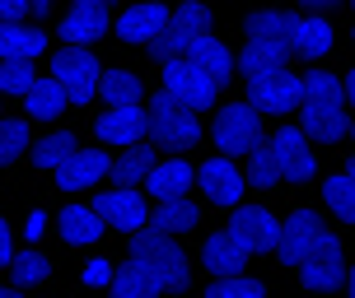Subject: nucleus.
<instances>
[{"instance_id": "nucleus-21", "label": "nucleus", "mask_w": 355, "mask_h": 298, "mask_svg": "<svg viewBox=\"0 0 355 298\" xmlns=\"http://www.w3.org/2000/svg\"><path fill=\"white\" fill-rule=\"evenodd\" d=\"M290 52L309 56V61H318V56L332 52V24L318 15L309 19H295V28H290Z\"/></svg>"}, {"instance_id": "nucleus-49", "label": "nucleus", "mask_w": 355, "mask_h": 298, "mask_svg": "<svg viewBox=\"0 0 355 298\" xmlns=\"http://www.w3.org/2000/svg\"><path fill=\"white\" fill-rule=\"evenodd\" d=\"M351 136H355V122H351Z\"/></svg>"}, {"instance_id": "nucleus-27", "label": "nucleus", "mask_w": 355, "mask_h": 298, "mask_svg": "<svg viewBox=\"0 0 355 298\" xmlns=\"http://www.w3.org/2000/svg\"><path fill=\"white\" fill-rule=\"evenodd\" d=\"M290 28H295V19L281 15V10H257V15L243 24L248 42H281V47H290Z\"/></svg>"}, {"instance_id": "nucleus-17", "label": "nucleus", "mask_w": 355, "mask_h": 298, "mask_svg": "<svg viewBox=\"0 0 355 298\" xmlns=\"http://www.w3.org/2000/svg\"><path fill=\"white\" fill-rule=\"evenodd\" d=\"M300 117H304V131H309V140L332 145V140H341V136H351L346 103H300Z\"/></svg>"}, {"instance_id": "nucleus-15", "label": "nucleus", "mask_w": 355, "mask_h": 298, "mask_svg": "<svg viewBox=\"0 0 355 298\" xmlns=\"http://www.w3.org/2000/svg\"><path fill=\"white\" fill-rule=\"evenodd\" d=\"M103 173H112V163H107L103 149H75V154L56 168V187H61V192H85V187H94Z\"/></svg>"}, {"instance_id": "nucleus-7", "label": "nucleus", "mask_w": 355, "mask_h": 298, "mask_svg": "<svg viewBox=\"0 0 355 298\" xmlns=\"http://www.w3.org/2000/svg\"><path fill=\"white\" fill-rule=\"evenodd\" d=\"M262 140V107L257 103H230L215 117V145L225 154H248Z\"/></svg>"}, {"instance_id": "nucleus-25", "label": "nucleus", "mask_w": 355, "mask_h": 298, "mask_svg": "<svg viewBox=\"0 0 355 298\" xmlns=\"http://www.w3.org/2000/svg\"><path fill=\"white\" fill-rule=\"evenodd\" d=\"M112 289H117L122 298H150V294H164L168 284H164L145 261H136V257H131V261H126L122 270L112 275Z\"/></svg>"}, {"instance_id": "nucleus-28", "label": "nucleus", "mask_w": 355, "mask_h": 298, "mask_svg": "<svg viewBox=\"0 0 355 298\" xmlns=\"http://www.w3.org/2000/svg\"><path fill=\"white\" fill-rule=\"evenodd\" d=\"M24 103H28V117H42V122H52V117H61L66 112V89L52 80H33V89L24 93Z\"/></svg>"}, {"instance_id": "nucleus-24", "label": "nucleus", "mask_w": 355, "mask_h": 298, "mask_svg": "<svg viewBox=\"0 0 355 298\" xmlns=\"http://www.w3.org/2000/svg\"><path fill=\"white\" fill-rule=\"evenodd\" d=\"M192 182H196V168H187L182 158H168V163H155V173L145 177V192L168 201V196H187Z\"/></svg>"}, {"instance_id": "nucleus-29", "label": "nucleus", "mask_w": 355, "mask_h": 298, "mask_svg": "<svg viewBox=\"0 0 355 298\" xmlns=\"http://www.w3.org/2000/svg\"><path fill=\"white\" fill-rule=\"evenodd\" d=\"M285 56H290V47H281V42H248V47L239 52V71L252 80V75H262V71L285 66Z\"/></svg>"}, {"instance_id": "nucleus-45", "label": "nucleus", "mask_w": 355, "mask_h": 298, "mask_svg": "<svg viewBox=\"0 0 355 298\" xmlns=\"http://www.w3.org/2000/svg\"><path fill=\"white\" fill-rule=\"evenodd\" d=\"M28 5H33V15H47V10H52L56 0H28Z\"/></svg>"}, {"instance_id": "nucleus-35", "label": "nucleus", "mask_w": 355, "mask_h": 298, "mask_svg": "<svg viewBox=\"0 0 355 298\" xmlns=\"http://www.w3.org/2000/svg\"><path fill=\"white\" fill-rule=\"evenodd\" d=\"M71 154H75V136L71 131H56V136H47V140L33 145V163L37 168H61Z\"/></svg>"}, {"instance_id": "nucleus-36", "label": "nucleus", "mask_w": 355, "mask_h": 298, "mask_svg": "<svg viewBox=\"0 0 355 298\" xmlns=\"http://www.w3.org/2000/svg\"><path fill=\"white\" fill-rule=\"evenodd\" d=\"M211 298H262V284L248 280L243 270H234V275H211Z\"/></svg>"}, {"instance_id": "nucleus-47", "label": "nucleus", "mask_w": 355, "mask_h": 298, "mask_svg": "<svg viewBox=\"0 0 355 298\" xmlns=\"http://www.w3.org/2000/svg\"><path fill=\"white\" fill-rule=\"evenodd\" d=\"M346 289H351V298H355V266L346 270Z\"/></svg>"}, {"instance_id": "nucleus-5", "label": "nucleus", "mask_w": 355, "mask_h": 298, "mask_svg": "<svg viewBox=\"0 0 355 298\" xmlns=\"http://www.w3.org/2000/svg\"><path fill=\"white\" fill-rule=\"evenodd\" d=\"M164 93H173L178 103H187L192 112H201V107L215 103L220 84L196 66L192 56H173V61H164Z\"/></svg>"}, {"instance_id": "nucleus-11", "label": "nucleus", "mask_w": 355, "mask_h": 298, "mask_svg": "<svg viewBox=\"0 0 355 298\" xmlns=\"http://www.w3.org/2000/svg\"><path fill=\"white\" fill-rule=\"evenodd\" d=\"M322 238V219L313 210H295L290 219H285L281 228V247H276V257H281V266H300L313 247H318Z\"/></svg>"}, {"instance_id": "nucleus-33", "label": "nucleus", "mask_w": 355, "mask_h": 298, "mask_svg": "<svg viewBox=\"0 0 355 298\" xmlns=\"http://www.w3.org/2000/svg\"><path fill=\"white\" fill-rule=\"evenodd\" d=\"M304 103H346V80L327 71H309L304 75Z\"/></svg>"}, {"instance_id": "nucleus-19", "label": "nucleus", "mask_w": 355, "mask_h": 298, "mask_svg": "<svg viewBox=\"0 0 355 298\" xmlns=\"http://www.w3.org/2000/svg\"><path fill=\"white\" fill-rule=\"evenodd\" d=\"M103 28H107V0H75V10L61 24V37L85 47L94 37H103Z\"/></svg>"}, {"instance_id": "nucleus-42", "label": "nucleus", "mask_w": 355, "mask_h": 298, "mask_svg": "<svg viewBox=\"0 0 355 298\" xmlns=\"http://www.w3.org/2000/svg\"><path fill=\"white\" fill-rule=\"evenodd\" d=\"M0 266H15V252H10V228L0 224Z\"/></svg>"}, {"instance_id": "nucleus-41", "label": "nucleus", "mask_w": 355, "mask_h": 298, "mask_svg": "<svg viewBox=\"0 0 355 298\" xmlns=\"http://www.w3.org/2000/svg\"><path fill=\"white\" fill-rule=\"evenodd\" d=\"M28 10H33L28 0H0V19H24Z\"/></svg>"}, {"instance_id": "nucleus-37", "label": "nucleus", "mask_w": 355, "mask_h": 298, "mask_svg": "<svg viewBox=\"0 0 355 298\" xmlns=\"http://www.w3.org/2000/svg\"><path fill=\"white\" fill-rule=\"evenodd\" d=\"M28 149V122H0V163H15Z\"/></svg>"}, {"instance_id": "nucleus-26", "label": "nucleus", "mask_w": 355, "mask_h": 298, "mask_svg": "<svg viewBox=\"0 0 355 298\" xmlns=\"http://www.w3.org/2000/svg\"><path fill=\"white\" fill-rule=\"evenodd\" d=\"M150 224L164 228V233H192L201 224V210H196V201H187V196H168V201H159V210L150 214Z\"/></svg>"}, {"instance_id": "nucleus-50", "label": "nucleus", "mask_w": 355, "mask_h": 298, "mask_svg": "<svg viewBox=\"0 0 355 298\" xmlns=\"http://www.w3.org/2000/svg\"><path fill=\"white\" fill-rule=\"evenodd\" d=\"M351 5H355V0H351Z\"/></svg>"}, {"instance_id": "nucleus-44", "label": "nucleus", "mask_w": 355, "mask_h": 298, "mask_svg": "<svg viewBox=\"0 0 355 298\" xmlns=\"http://www.w3.org/2000/svg\"><path fill=\"white\" fill-rule=\"evenodd\" d=\"M309 10H332V5H341V0H304Z\"/></svg>"}, {"instance_id": "nucleus-16", "label": "nucleus", "mask_w": 355, "mask_h": 298, "mask_svg": "<svg viewBox=\"0 0 355 298\" xmlns=\"http://www.w3.org/2000/svg\"><path fill=\"white\" fill-rule=\"evenodd\" d=\"M168 10H164L159 0H145V5H131L122 19H117V37L122 42H155V37L168 28Z\"/></svg>"}, {"instance_id": "nucleus-3", "label": "nucleus", "mask_w": 355, "mask_h": 298, "mask_svg": "<svg viewBox=\"0 0 355 298\" xmlns=\"http://www.w3.org/2000/svg\"><path fill=\"white\" fill-rule=\"evenodd\" d=\"M206 33H211V10H206L201 0H182L178 15L168 19V28H164L150 47H155L159 61H173V56H187V52H192V42H196V37H206Z\"/></svg>"}, {"instance_id": "nucleus-31", "label": "nucleus", "mask_w": 355, "mask_h": 298, "mask_svg": "<svg viewBox=\"0 0 355 298\" xmlns=\"http://www.w3.org/2000/svg\"><path fill=\"white\" fill-rule=\"evenodd\" d=\"M155 149H145V145H136V149H126L117 163H112V177H117V187H136V182H145V177L155 173Z\"/></svg>"}, {"instance_id": "nucleus-43", "label": "nucleus", "mask_w": 355, "mask_h": 298, "mask_svg": "<svg viewBox=\"0 0 355 298\" xmlns=\"http://www.w3.org/2000/svg\"><path fill=\"white\" fill-rule=\"evenodd\" d=\"M42 228H47V214H28V238H37Z\"/></svg>"}, {"instance_id": "nucleus-2", "label": "nucleus", "mask_w": 355, "mask_h": 298, "mask_svg": "<svg viewBox=\"0 0 355 298\" xmlns=\"http://www.w3.org/2000/svg\"><path fill=\"white\" fill-rule=\"evenodd\" d=\"M145 112H150V136H155L164 149H187V145L201 140V122H196V112L187 103H178L173 93H159Z\"/></svg>"}, {"instance_id": "nucleus-39", "label": "nucleus", "mask_w": 355, "mask_h": 298, "mask_svg": "<svg viewBox=\"0 0 355 298\" xmlns=\"http://www.w3.org/2000/svg\"><path fill=\"white\" fill-rule=\"evenodd\" d=\"M33 61H5V66H0V89H5V93H28V89H33Z\"/></svg>"}, {"instance_id": "nucleus-20", "label": "nucleus", "mask_w": 355, "mask_h": 298, "mask_svg": "<svg viewBox=\"0 0 355 298\" xmlns=\"http://www.w3.org/2000/svg\"><path fill=\"white\" fill-rule=\"evenodd\" d=\"M42 52H47V33L42 28H24L19 19H5L0 24V56L5 61H33Z\"/></svg>"}, {"instance_id": "nucleus-12", "label": "nucleus", "mask_w": 355, "mask_h": 298, "mask_svg": "<svg viewBox=\"0 0 355 298\" xmlns=\"http://www.w3.org/2000/svg\"><path fill=\"white\" fill-rule=\"evenodd\" d=\"M196 187L206 192L211 205H239V196H243V173L225 158H206L201 168H196Z\"/></svg>"}, {"instance_id": "nucleus-38", "label": "nucleus", "mask_w": 355, "mask_h": 298, "mask_svg": "<svg viewBox=\"0 0 355 298\" xmlns=\"http://www.w3.org/2000/svg\"><path fill=\"white\" fill-rule=\"evenodd\" d=\"M47 275H52V261H47V257H37V252H24V257H15V284H19V289L42 284Z\"/></svg>"}, {"instance_id": "nucleus-1", "label": "nucleus", "mask_w": 355, "mask_h": 298, "mask_svg": "<svg viewBox=\"0 0 355 298\" xmlns=\"http://www.w3.org/2000/svg\"><path fill=\"white\" fill-rule=\"evenodd\" d=\"M131 257L150 266L168 289H187V284H192L187 252L173 243V233H164V228H155V224H145L141 233H131Z\"/></svg>"}, {"instance_id": "nucleus-4", "label": "nucleus", "mask_w": 355, "mask_h": 298, "mask_svg": "<svg viewBox=\"0 0 355 298\" xmlns=\"http://www.w3.org/2000/svg\"><path fill=\"white\" fill-rule=\"evenodd\" d=\"M300 280H304V289H318V294H332V289L346 284V252H341L337 233L322 228L318 247L300 261Z\"/></svg>"}, {"instance_id": "nucleus-23", "label": "nucleus", "mask_w": 355, "mask_h": 298, "mask_svg": "<svg viewBox=\"0 0 355 298\" xmlns=\"http://www.w3.org/2000/svg\"><path fill=\"white\" fill-rule=\"evenodd\" d=\"M103 214L98 210H89V205H66V214H61V243H71V247H89V243H98L103 238Z\"/></svg>"}, {"instance_id": "nucleus-22", "label": "nucleus", "mask_w": 355, "mask_h": 298, "mask_svg": "<svg viewBox=\"0 0 355 298\" xmlns=\"http://www.w3.org/2000/svg\"><path fill=\"white\" fill-rule=\"evenodd\" d=\"M187 56H192V61H196V66H201L206 75H211V80H215L220 89L230 84L234 66H239V61H234V52L225 47V42H220V37H211V33H206V37H196V42H192V52H187Z\"/></svg>"}, {"instance_id": "nucleus-40", "label": "nucleus", "mask_w": 355, "mask_h": 298, "mask_svg": "<svg viewBox=\"0 0 355 298\" xmlns=\"http://www.w3.org/2000/svg\"><path fill=\"white\" fill-rule=\"evenodd\" d=\"M85 284H112V266L107 261H89L85 266Z\"/></svg>"}, {"instance_id": "nucleus-46", "label": "nucleus", "mask_w": 355, "mask_h": 298, "mask_svg": "<svg viewBox=\"0 0 355 298\" xmlns=\"http://www.w3.org/2000/svg\"><path fill=\"white\" fill-rule=\"evenodd\" d=\"M346 103H351V107H355V71H351V75H346Z\"/></svg>"}, {"instance_id": "nucleus-30", "label": "nucleus", "mask_w": 355, "mask_h": 298, "mask_svg": "<svg viewBox=\"0 0 355 298\" xmlns=\"http://www.w3.org/2000/svg\"><path fill=\"white\" fill-rule=\"evenodd\" d=\"M322 201H327V210L337 214V219L355 224V177L351 173H332L327 177V182H322Z\"/></svg>"}, {"instance_id": "nucleus-13", "label": "nucleus", "mask_w": 355, "mask_h": 298, "mask_svg": "<svg viewBox=\"0 0 355 298\" xmlns=\"http://www.w3.org/2000/svg\"><path fill=\"white\" fill-rule=\"evenodd\" d=\"M248 247H243V238L234 233V228H220V233H211L206 243H201V266L211 270V275H234V270H243L248 266Z\"/></svg>"}, {"instance_id": "nucleus-8", "label": "nucleus", "mask_w": 355, "mask_h": 298, "mask_svg": "<svg viewBox=\"0 0 355 298\" xmlns=\"http://www.w3.org/2000/svg\"><path fill=\"white\" fill-rule=\"evenodd\" d=\"M248 103H257L262 112H295L304 103V75H290L285 66L262 71L248 80Z\"/></svg>"}, {"instance_id": "nucleus-34", "label": "nucleus", "mask_w": 355, "mask_h": 298, "mask_svg": "<svg viewBox=\"0 0 355 298\" xmlns=\"http://www.w3.org/2000/svg\"><path fill=\"white\" fill-rule=\"evenodd\" d=\"M98 89H103V98H107L112 107L141 103V75H131V71H107Z\"/></svg>"}, {"instance_id": "nucleus-32", "label": "nucleus", "mask_w": 355, "mask_h": 298, "mask_svg": "<svg viewBox=\"0 0 355 298\" xmlns=\"http://www.w3.org/2000/svg\"><path fill=\"white\" fill-rule=\"evenodd\" d=\"M248 182L252 187H276V182H281V163H276L271 140H257L248 149Z\"/></svg>"}, {"instance_id": "nucleus-18", "label": "nucleus", "mask_w": 355, "mask_h": 298, "mask_svg": "<svg viewBox=\"0 0 355 298\" xmlns=\"http://www.w3.org/2000/svg\"><path fill=\"white\" fill-rule=\"evenodd\" d=\"M145 131H150V112H141V103H126V107L103 112L98 140H107V145H141Z\"/></svg>"}, {"instance_id": "nucleus-9", "label": "nucleus", "mask_w": 355, "mask_h": 298, "mask_svg": "<svg viewBox=\"0 0 355 298\" xmlns=\"http://www.w3.org/2000/svg\"><path fill=\"white\" fill-rule=\"evenodd\" d=\"M271 149H276V163H281L285 182H309L318 173V158H313V140L304 126H281L271 136Z\"/></svg>"}, {"instance_id": "nucleus-48", "label": "nucleus", "mask_w": 355, "mask_h": 298, "mask_svg": "<svg viewBox=\"0 0 355 298\" xmlns=\"http://www.w3.org/2000/svg\"><path fill=\"white\" fill-rule=\"evenodd\" d=\"M346 173H351V177H355V158H351V163H346Z\"/></svg>"}, {"instance_id": "nucleus-6", "label": "nucleus", "mask_w": 355, "mask_h": 298, "mask_svg": "<svg viewBox=\"0 0 355 298\" xmlns=\"http://www.w3.org/2000/svg\"><path fill=\"white\" fill-rule=\"evenodd\" d=\"M52 75H56V84L66 89V98H71V103H89V98L98 93V84H103L98 61H94L85 47H75V42L66 47V52H56Z\"/></svg>"}, {"instance_id": "nucleus-14", "label": "nucleus", "mask_w": 355, "mask_h": 298, "mask_svg": "<svg viewBox=\"0 0 355 298\" xmlns=\"http://www.w3.org/2000/svg\"><path fill=\"white\" fill-rule=\"evenodd\" d=\"M94 210L103 214L112 228H122V233H141L145 224H150V210H145V201L131 187H117V192H107V196H98V205Z\"/></svg>"}, {"instance_id": "nucleus-10", "label": "nucleus", "mask_w": 355, "mask_h": 298, "mask_svg": "<svg viewBox=\"0 0 355 298\" xmlns=\"http://www.w3.org/2000/svg\"><path fill=\"white\" fill-rule=\"evenodd\" d=\"M230 228L243 238L248 252H276V247H281V228L285 224L266 210V205H234Z\"/></svg>"}]
</instances>
